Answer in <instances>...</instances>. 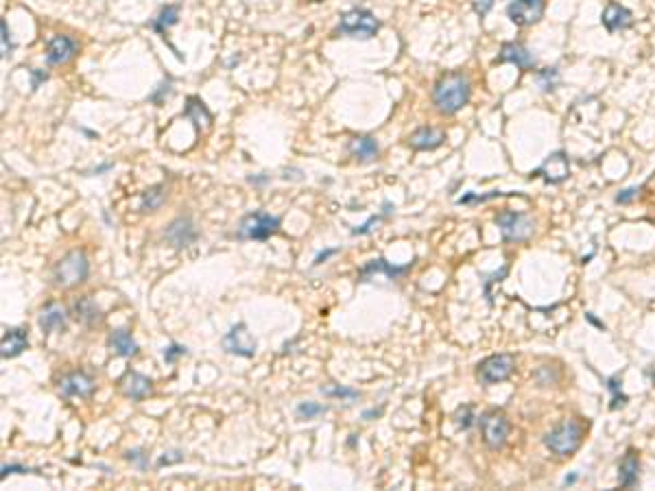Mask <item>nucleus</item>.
I'll list each match as a JSON object with an SVG mask.
<instances>
[{"mask_svg":"<svg viewBox=\"0 0 655 491\" xmlns=\"http://www.w3.org/2000/svg\"><path fill=\"white\" fill-rule=\"evenodd\" d=\"M256 339L253 334L249 332V327L245 323H236L229 327V332L223 337V349L227 354H234V356H241V358H251L256 354Z\"/></svg>","mask_w":655,"mask_h":491,"instance_id":"1a4fd4ad","label":"nucleus"},{"mask_svg":"<svg viewBox=\"0 0 655 491\" xmlns=\"http://www.w3.org/2000/svg\"><path fill=\"white\" fill-rule=\"evenodd\" d=\"M507 16L518 26H531L544 16V0H511Z\"/></svg>","mask_w":655,"mask_h":491,"instance_id":"9d476101","label":"nucleus"},{"mask_svg":"<svg viewBox=\"0 0 655 491\" xmlns=\"http://www.w3.org/2000/svg\"><path fill=\"white\" fill-rule=\"evenodd\" d=\"M411 267H413V262L411 265H404V267H393L391 262H387L384 258H376V260L365 262L363 269L358 271V282H370L376 273H384L389 280H400Z\"/></svg>","mask_w":655,"mask_h":491,"instance_id":"2eb2a0df","label":"nucleus"},{"mask_svg":"<svg viewBox=\"0 0 655 491\" xmlns=\"http://www.w3.org/2000/svg\"><path fill=\"white\" fill-rule=\"evenodd\" d=\"M94 389L96 382L88 371H70L59 380V391L63 398H88Z\"/></svg>","mask_w":655,"mask_h":491,"instance_id":"9b49d317","label":"nucleus"},{"mask_svg":"<svg viewBox=\"0 0 655 491\" xmlns=\"http://www.w3.org/2000/svg\"><path fill=\"white\" fill-rule=\"evenodd\" d=\"M472 83L470 77L463 73H448L444 75L433 90V103L441 114H456L463 110L470 101Z\"/></svg>","mask_w":655,"mask_h":491,"instance_id":"f257e3e1","label":"nucleus"},{"mask_svg":"<svg viewBox=\"0 0 655 491\" xmlns=\"http://www.w3.org/2000/svg\"><path fill=\"white\" fill-rule=\"evenodd\" d=\"M26 347H28V332L24 330V327H9V330H5L3 345H0V349H3V358H16Z\"/></svg>","mask_w":655,"mask_h":491,"instance_id":"6ab92c4d","label":"nucleus"},{"mask_svg":"<svg viewBox=\"0 0 655 491\" xmlns=\"http://www.w3.org/2000/svg\"><path fill=\"white\" fill-rule=\"evenodd\" d=\"M603 24L609 33L627 28L632 24V11L625 9L622 5H618V3H609L603 11Z\"/></svg>","mask_w":655,"mask_h":491,"instance_id":"5701e85b","label":"nucleus"},{"mask_svg":"<svg viewBox=\"0 0 655 491\" xmlns=\"http://www.w3.org/2000/svg\"><path fill=\"white\" fill-rule=\"evenodd\" d=\"M347 151L352 153V157H356L358 162H363V164L374 162L380 155V147H378V142L372 136L352 138L350 144H347Z\"/></svg>","mask_w":655,"mask_h":491,"instance_id":"aec40b11","label":"nucleus"},{"mask_svg":"<svg viewBox=\"0 0 655 491\" xmlns=\"http://www.w3.org/2000/svg\"><path fill=\"white\" fill-rule=\"evenodd\" d=\"M31 77H33V83H31V88H33V90H38V88H40V83L48 79V75H46L44 70H38V68H33V70H31Z\"/></svg>","mask_w":655,"mask_h":491,"instance_id":"4c0bfd02","label":"nucleus"},{"mask_svg":"<svg viewBox=\"0 0 655 491\" xmlns=\"http://www.w3.org/2000/svg\"><path fill=\"white\" fill-rule=\"evenodd\" d=\"M73 310H75V317H77L81 323H85V325H94V323H98V321L103 319L101 310H98L96 302L90 297V295H85V297L77 300L75 306H73Z\"/></svg>","mask_w":655,"mask_h":491,"instance_id":"a878e982","label":"nucleus"},{"mask_svg":"<svg viewBox=\"0 0 655 491\" xmlns=\"http://www.w3.org/2000/svg\"><path fill=\"white\" fill-rule=\"evenodd\" d=\"M267 181H269V177H267V175H260V177H249V184H258V186H260V184H267Z\"/></svg>","mask_w":655,"mask_h":491,"instance_id":"79ce46f5","label":"nucleus"},{"mask_svg":"<svg viewBox=\"0 0 655 491\" xmlns=\"http://www.w3.org/2000/svg\"><path fill=\"white\" fill-rule=\"evenodd\" d=\"M127 458H129V461H134L140 470H147V465H149V463H147V456H145L140 450H129V452H127Z\"/></svg>","mask_w":655,"mask_h":491,"instance_id":"f704fd0d","label":"nucleus"},{"mask_svg":"<svg viewBox=\"0 0 655 491\" xmlns=\"http://www.w3.org/2000/svg\"><path fill=\"white\" fill-rule=\"evenodd\" d=\"M40 327L42 332L51 334V332H57V330H63L66 327V310L59 306V304H46L40 312Z\"/></svg>","mask_w":655,"mask_h":491,"instance_id":"412c9836","label":"nucleus"},{"mask_svg":"<svg viewBox=\"0 0 655 491\" xmlns=\"http://www.w3.org/2000/svg\"><path fill=\"white\" fill-rule=\"evenodd\" d=\"M313 3H321V0H313Z\"/></svg>","mask_w":655,"mask_h":491,"instance_id":"c03bdc74","label":"nucleus"},{"mask_svg":"<svg viewBox=\"0 0 655 491\" xmlns=\"http://www.w3.org/2000/svg\"><path fill=\"white\" fill-rule=\"evenodd\" d=\"M321 393L328 398H341V400H358L360 393L347 386H321Z\"/></svg>","mask_w":655,"mask_h":491,"instance_id":"c756f323","label":"nucleus"},{"mask_svg":"<svg viewBox=\"0 0 655 491\" xmlns=\"http://www.w3.org/2000/svg\"><path fill=\"white\" fill-rule=\"evenodd\" d=\"M90 275V262L83 251H70L66 253L53 271V280L61 288H73L88 280Z\"/></svg>","mask_w":655,"mask_h":491,"instance_id":"f03ea898","label":"nucleus"},{"mask_svg":"<svg viewBox=\"0 0 655 491\" xmlns=\"http://www.w3.org/2000/svg\"><path fill=\"white\" fill-rule=\"evenodd\" d=\"M498 61L501 63H515L518 68H522V70H529V68H533L535 65V57H533V53L527 48V46H522V44H518V42H507V44H503V48H501V55H498Z\"/></svg>","mask_w":655,"mask_h":491,"instance_id":"f3484780","label":"nucleus"},{"mask_svg":"<svg viewBox=\"0 0 655 491\" xmlns=\"http://www.w3.org/2000/svg\"><path fill=\"white\" fill-rule=\"evenodd\" d=\"M494 7V0H478V3L474 5V11L483 18V16H487L489 14V9Z\"/></svg>","mask_w":655,"mask_h":491,"instance_id":"e433bc0d","label":"nucleus"},{"mask_svg":"<svg viewBox=\"0 0 655 491\" xmlns=\"http://www.w3.org/2000/svg\"><path fill=\"white\" fill-rule=\"evenodd\" d=\"M118 384H120L125 396L134 402H142L145 398H149L153 393V382L147 376H142L138 371H131V369L125 371V376L118 380Z\"/></svg>","mask_w":655,"mask_h":491,"instance_id":"ddd939ff","label":"nucleus"},{"mask_svg":"<svg viewBox=\"0 0 655 491\" xmlns=\"http://www.w3.org/2000/svg\"><path fill=\"white\" fill-rule=\"evenodd\" d=\"M184 116L186 118H190L192 122H194V127L197 129H208L210 127V122H212V114L208 112V107L204 105V101L201 98H197V96H188V101H186V110H184Z\"/></svg>","mask_w":655,"mask_h":491,"instance_id":"b1692460","label":"nucleus"},{"mask_svg":"<svg viewBox=\"0 0 655 491\" xmlns=\"http://www.w3.org/2000/svg\"><path fill=\"white\" fill-rule=\"evenodd\" d=\"M79 53V44L70 36H55L46 48V63L48 65H63L68 63Z\"/></svg>","mask_w":655,"mask_h":491,"instance_id":"4468645a","label":"nucleus"},{"mask_svg":"<svg viewBox=\"0 0 655 491\" xmlns=\"http://www.w3.org/2000/svg\"><path fill=\"white\" fill-rule=\"evenodd\" d=\"M496 223H498V229H501V234L507 243L529 241L533 236V229H535L531 216H527L524 212H511V210L501 212Z\"/></svg>","mask_w":655,"mask_h":491,"instance_id":"423d86ee","label":"nucleus"},{"mask_svg":"<svg viewBox=\"0 0 655 491\" xmlns=\"http://www.w3.org/2000/svg\"><path fill=\"white\" fill-rule=\"evenodd\" d=\"M638 470H640L638 454L634 450H629L625 454V458L620 461V468H618V482H620V487H634L638 482Z\"/></svg>","mask_w":655,"mask_h":491,"instance_id":"393cba45","label":"nucleus"},{"mask_svg":"<svg viewBox=\"0 0 655 491\" xmlns=\"http://www.w3.org/2000/svg\"><path fill=\"white\" fill-rule=\"evenodd\" d=\"M337 253H339V249H325V251L317 253V258H315L313 265H315V267H317V265H323V262H325L328 258H332V255H337Z\"/></svg>","mask_w":655,"mask_h":491,"instance_id":"a19ab883","label":"nucleus"},{"mask_svg":"<svg viewBox=\"0 0 655 491\" xmlns=\"http://www.w3.org/2000/svg\"><path fill=\"white\" fill-rule=\"evenodd\" d=\"M164 236H167V241L175 247H188L197 241V229L188 216H179L167 227Z\"/></svg>","mask_w":655,"mask_h":491,"instance_id":"dca6fc26","label":"nucleus"},{"mask_svg":"<svg viewBox=\"0 0 655 491\" xmlns=\"http://www.w3.org/2000/svg\"><path fill=\"white\" fill-rule=\"evenodd\" d=\"M164 199H167V192H164V186H153V188L145 190L142 201H140V210L153 212V210H157V208L164 204Z\"/></svg>","mask_w":655,"mask_h":491,"instance_id":"cd10ccee","label":"nucleus"},{"mask_svg":"<svg viewBox=\"0 0 655 491\" xmlns=\"http://www.w3.org/2000/svg\"><path fill=\"white\" fill-rule=\"evenodd\" d=\"M533 175L544 177V181H548V184H562L570 175V162H568L566 153L557 151V153L548 155V159L542 164V167Z\"/></svg>","mask_w":655,"mask_h":491,"instance_id":"f8f14e48","label":"nucleus"},{"mask_svg":"<svg viewBox=\"0 0 655 491\" xmlns=\"http://www.w3.org/2000/svg\"><path fill=\"white\" fill-rule=\"evenodd\" d=\"M382 216L384 214H378V216H372L365 225H360V227H356V229H352V234L354 236H363V234H370L372 229H374V225H378L380 221H382Z\"/></svg>","mask_w":655,"mask_h":491,"instance_id":"473e14b6","label":"nucleus"},{"mask_svg":"<svg viewBox=\"0 0 655 491\" xmlns=\"http://www.w3.org/2000/svg\"><path fill=\"white\" fill-rule=\"evenodd\" d=\"M638 192H640L638 188H627V190H622V192L616 196V201H618V204H629V201L634 199V196H638Z\"/></svg>","mask_w":655,"mask_h":491,"instance_id":"c9c22d12","label":"nucleus"},{"mask_svg":"<svg viewBox=\"0 0 655 491\" xmlns=\"http://www.w3.org/2000/svg\"><path fill=\"white\" fill-rule=\"evenodd\" d=\"M188 354V349L184 347V345H177V343H171L167 349H164V360H167L169 365H173L175 360L179 358V356H186Z\"/></svg>","mask_w":655,"mask_h":491,"instance_id":"7c9ffc66","label":"nucleus"},{"mask_svg":"<svg viewBox=\"0 0 655 491\" xmlns=\"http://www.w3.org/2000/svg\"><path fill=\"white\" fill-rule=\"evenodd\" d=\"M446 140V134L441 129H435V127H419L417 131H413L411 138H409V144L417 151H433L437 147H441Z\"/></svg>","mask_w":655,"mask_h":491,"instance_id":"a211bd4d","label":"nucleus"},{"mask_svg":"<svg viewBox=\"0 0 655 491\" xmlns=\"http://www.w3.org/2000/svg\"><path fill=\"white\" fill-rule=\"evenodd\" d=\"M380 415V411H367V413H363V417L365 419H370V417H378Z\"/></svg>","mask_w":655,"mask_h":491,"instance_id":"37998d69","label":"nucleus"},{"mask_svg":"<svg viewBox=\"0 0 655 491\" xmlns=\"http://www.w3.org/2000/svg\"><path fill=\"white\" fill-rule=\"evenodd\" d=\"M511 431V423L505 417V413L501 411H489L481 417V433H483V441L487 443V448L491 450H501L507 443Z\"/></svg>","mask_w":655,"mask_h":491,"instance_id":"6e6552de","label":"nucleus"},{"mask_svg":"<svg viewBox=\"0 0 655 491\" xmlns=\"http://www.w3.org/2000/svg\"><path fill=\"white\" fill-rule=\"evenodd\" d=\"M280 229V218L269 212H253L247 214L239 225V238L241 241H267Z\"/></svg>","mask_w":655,"mask_h":491,"instance_id":"39448f33","label":"nucleus"},{"mask_svg":"<svg viewBox=\"0 0 655 491\" xmlns=\"http://www.w3.org/2000/svg\"><path fill=\"white\" fill-rule=\"evenodd\" d=\"M182 458H184V454H182V452H167L164 456H159V458H157V468L171 465V463H179Z\"/></svg>","mask_w":655,"mask_h":491,"instance_id":"72a5a7b5","label":"nucleus"},{"mask_svg":"<svg viewBox=\"0 0 655 491\" xmlns=\"http://www.w3.org/2000/svg\"><path fill=\"white\" fill-rule=\"evenodd\" d=\"M108 345L114 354L122 356V358H131L138 354V343L131 337V332L127 330H112L108 337Z\"/></svg>","mask_w":655,"mask_h":491,"instance_id":"4be33fe9","label":"nucleus"},{"mask_svg":"<svg viewBox=\"0 0 655 491\" xmlns=\"http://www.w3.org/2000/svg\"><path fill=\"white\" fill-rule=\"evenodd\" d=\"M380 28L378 18L367 9H350L341 16L337 33L356 40H372Z\"/></svg>","mask_w":655,"mask_h":491,"instance_id":"20e7f679","label":"nucleus"},{"mask_svg":"<svg viewBox=\"0 0 655 491\" xmlns=\"http://www.w3.org/2000/svg\"><path fill=\"white\" fill-rule=\"evenodd\" d=\"M470 423H472V408L466 406V415L463 411H459V426H461V428H470Z\"/></svg>","mask_w":655,"mask_h":491,"instance_id":"58836bf2","label":"nucleus"},{"mask_svg":"<svg viewBox=\"0 0 655 491\" xmlns=\"http://www.w3.org/2000/svg\"><path fill=\"white\" fill-rule=\"evenodd\" d=\"M325 411H328V406H323V404H317V402H302L298 408H295V415H298V419H315V417L323 415Z\"/></svg>","mask_w":655,"mask_h":491,"instance_id":"c85d7f7f","label":"nucleus"},{"mask_svg":"<svg viewBox=\"0 0 655 491\" xmlns=\"http://www.w3.org/2000/svg\"><path fill=\"white\" fill-rule=\"evenodd\" d=\"M581 439H583L581 423L575 421V419H566V421H562L560 426H557V428H552L544 437V443H546V448L552 454L568 456V454H572L581 445Z\"/></svg>","mask_w":655,"mask_h":491,"instance_id":"7ed1b4c3","label":"nucleus"},{"mask_svg":"<svg viewBox=\"0 0 655 491\" xmlns=\"http://www.w3.org/2000/svg\"><path fill=\"white\" fill-rule=\"evenodd\" d=\"M513 369H515V358L511 354H494L478 365L476 376L483 384H498L509 380Z\"/></svg>","mask_w":655,"mask_h":491,"instance_id":"0eeeda50","label":"nucleus"},{"mask_svg":"<svg viewBox=\"0 0 655 491\" xmlns=\"http://www.w3.org/2000/svg\"><path fill=\"white\" fill-rule=\"evenodd\" d=\"M177 20H179V7H177V5H167V7H164V9L157 14V18L151 20V28H153L155 33H159L162 38H167L164 33H167L171 26H175Z\"/></svg>","mask_w":655,"mask_h":491,"instance_id":"bb28decb","label":"nucleus"},{"mask_svg":"<svg viewBox=\"0 0 655 491\" xmlns=\"http://www.w3.org/2000/svg\"><path fill=\"white\" fill-rule=\"evenodd\" d=\"M0 40H3V57H7L14 48L11 44V38H9V28H7V22L3 20L0 22Z\"/></svg>","mask_w":655,"mask_h":491,"instance_id":"2f4dec72","label":"nucleus"},{"mask_svg":"<svg viewBox=\"0 0 655 491\" xmlns=\"http://www.w3.org/2000/svg\"><path fill=\"white\" fill-rule=\"evenodd\" d=\"M24 472H31V470L22 468V465H3V472H0V476L7 478V474H24Z\"/></svg>","mask_w":655,"mask_h":491,"instance_id":"ea45409f","label":"nucleus"}]
</instances>
